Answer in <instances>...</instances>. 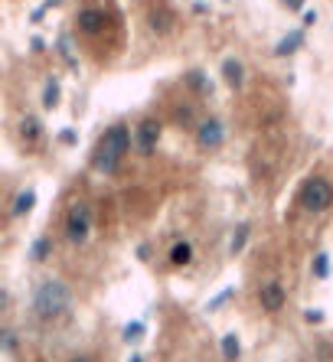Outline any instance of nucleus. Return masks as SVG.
Segmentation results:
<instances>
[{
  "mask_svg": "<svg viewBox=\"0 0 333 362\" xmlns=\"http://www.w3.org/2000/svg\"><path fill=\"white\" fill-rule=\"evenodd\" d=\"M196 144H200L203 151H219L222 144H226V124H222V118L216 115L203 118L196 124Z\"/></svg>",
  "mask_w": 333,
  "mask_h": 362,
  "instance_id": "nucleus-5",
  "label": "nucleus"
},
{
  "mask_svg": "<svg viewBox=\"0 0 333 362\" xmlns=\"http://www.w3.org/2000/svg\"><path fill=\"white\" fill-rule=\"evenodd\" d=\"M287 10H304V0H281Z\"/></svg>",
  "mask_w": 333,
  "mask_h": 362,
  "instance_id": "nucleus-28",
  "label": "nucleus"
},
{
  "mask_svg": "<svg viewBox=\"0 0 333 362\" xmlns=\"http://www.w3.org/2000/svg\"><path fill=\"white\" fill-rule=\"evenodd\" d=\"M190 115H193V108H180V111H177V121H180V124H190Z\"/></svg>",
  "mask_w": 333,
  "mask_h": 362,
  "instance_id": "nucleus-26",
  "label": "nucleus"
},
{
  "mask_svg": "<svg viewBox=\"0 0 333 362\" xmlns=\"http://www.w3.org/2000/svg\"><path fill=\"white\" fill-rule=\"evenodd\" d=\"M314 277H320V281L330 277V255L327 251H317L314 255Z\"/></svg>",
  "mask_w": 333,
  "mask_h": 362,
  "instance_id": "nucleus-20",
  "label": "nucleus"
},
{
  "mask_svg": "<svg viewBox=\"0 0 333 362\" xmlns=\"http://www.w3.org/2000/svg\"><path fill=\"white\" fill-rule=\"evenodd\" d=\"M69 362H95V359H92V356H88V353H76V356H72V359H69Z\"/></svg>",
  "mask_w": 333,
  "mask_h": 362,
  "instance_id": "nucleus-30",
  "label": "nucleus"
},
{
  "mask_svg": "<svg viewBox=\"0 0 333 362\" xmlns=\"http://www.w3.org/2000/svg\"><path fill=\"white\" fill-rule=\"evenodd\" d=\"M219 353L226 362H238V356H242V343H238V336L236 333H226L219 340Z\"/></svg>",
  "mask_w": 333,
  "mask_h": 362,
  "instance_id": "nucleus-15",
  "label": "nucleus"
},
{
  "mask_svg": "<svg viewBox=\"0 0 333 362\" xmlns=\"http://www.w3.org/2000/svg\"><path fill=\"white\" fill-rule=\"evenodd\" d=\"M92 225H95L92 206H88V202H76V206L69 209V216H66V239H69V245H76V248L86 245L88 235H92Z\"/></svg>",
  "mask_w": 333,
  "mask_h": 362,
  "instance_id": "nucleus-3",
  "label": "nucleus"
},
{
  "mask_svg": "<svg viewBox=\"0 0 333 362\" xmlns=\"http://www.w3.org/2000/svg\"><path fill=\"white\" fill-rule=\"evenodd\" d=\"M229 297H232V287H226V291H222V294H216V297H212L210 304H206V310H219V307L226 304Z\"/></svg>",
  "mask_w": 333,
  "mask_h": 362,
  "instance_id": "nucleus-24",
  "label": "nucleus"
},
{
  "mask_svg": "<svg viewBox=\"0 0 333 362\" xmlns=\"http://www.w3.org/2000/svg\"><path fill=\"white\" fill-rule=\"evenodd\" d=\"M170 261L177 267H186L193 261V245L190 242H173L170 245Z\"/></svg>",
  "mask_w": 333,
  "mask_h": 362,
  "instance_id": "nucleus-16",
  "label": "nucleus"
},
{
  "mask_svg": "<svg viewBox=\"0 0 333 362\" xmlns=\"http://www.w3.org/2000/svg\"><path fill=\"white\" fill-rule=\"evenodd\" d=\"M59 98H62V95H59V82H56V78H49L46 88H43V108H56Z\"/></svg>",
  "mask_w": 333,
  "mask_h": 362,
  "instance_id": "nucleus-18",
  "label": "nucleus"
},
{
  "mask_svg": "<svg viewBox=\"0 0 333 362\" xmlns=\"http://www.w3.org/2000/svg\"><path fill=\"white\" fill-rule=\"evenodd\" d=\"M304 320H307V323H320L324 314H320V310H304Z\"/></svg>",
  "mask_w": 333,
  "mask_h": 362,
  "instance_id": "nucleus-25",
  "label": "nucleus"
},
{
  "mask_svg": "<svg viewBox=\"0 0 333 362\" xmlns=\"http://www.w3.org/2000/svg\"><path fill=\"white\" fill-rule=\"evenodd\" d=\"M186 82H190V85L196 88V92H203V95H210V92H212L210 82L203 78V72H190V76H186Z\"/></svg>",
  "mask_w": 333,
  "mask_h": 362,
  "instance_id": "nucleus-22",
  "label": "nucleus"
},
{
  "mask_svg": "<svg viewBox=\"0 0 333 362\" xmlns=\"http://www.w3.org/2000/svg\"><path fill=\"white\" fill-rule=\"evenodd\" d=\"M161 121H154V118H144L137 127H134V151L141 153V157H154L157 153V144H161Z\"/></svg>",
  "mask_w": 333,
  "mask_h": 362,
  "instance_id": "nucleus-4",
  "label": "nucleus"
},
{
  "mask_svg": "<svg viewBox=\"0 0 333 362\" xmlns=\"http://www.w3.org/2000/svg\"><path fill=\"white\" fill-rule=\"evenodd\" d=\"M147 23H151V29L157 36H167L173 29V13L167 7H154L151 13H147Z\"/></svg>",
  "mask_w": 333,
  "mask_h": 362,
  "instance_id": "nucleus-11",
  "label": "nucleus"
},
{
  "mask_svg": "<svg viewBox=\"0 0 333 362\" xmlns=\"http://www.w3.org/2000/svg\"><path fill=\"white\" fill-rule=\"evenodd\" d=\"M131 362H144V356H141V353H134V356H131Z\"/></svg>",
  "mask_w": 333,
  "mask_h": 362,
  "instance_id": "nucleus-31",
  "label": "nucleus"
},
{
  "mask_svg": "<svg viewBox=\"0 0 333 362\" xmlns=\"http://www.w3.org/2000/svg\"><path fill=\"white\" fill-rule=\"evenodd\" d=\"M248 235H252V225H248V222H238V229L232 232V242H229V251H232V255H238V251H245Z\"/></svg>",
  "mask_w": 333,
  "mask_h": 362,
  "instance_id": "nucleus-17",
  "label": "nucleus"
},
{
  "mask_svg": "<svg viewBox=\"0 0 333 362\" xmlns=\"http://www.w3.org/2000/svg\"><path fill=\"white\" fill-rule=\"evenodd\" d=\"M301 206L307 212H327L333 206V180H327L324 173L307 176V183L301 186Z\"/></svg>",
  "mask_w": 333,
  "mask_h": 362,
  "instance_id": "nucleus-2",
  "label": "nucleus"
},
{
  "mask_svg": "<svg viewBox=\"0 0 333 362\" xmlns=\"http://www.w3.org/2000/svg\"><path fill=\"white\" fill-rule=\"evenodd\" d=\"M69 304H72V287H69L62 277H46V281H43V284L33 291L29 310H33V316H36V320H43V323H53V320H59V316L66 314Z\"/></svg>",
  "mask_w": 333,
  "mask_h": 362,
  "instance_id": "nucleus-1",
  "label": "nucleus"
},
{
  "mask_svg": "<svg viewBox=\"0 0 333 362\" xmlns=\"http://www.w3.org/2000/svg\"><path fill=\"white\" fill-rule=\"evenodd\" d=\"M108 27V13L102 7H79L76 13V29L86 36H98Z\"/></svg>",
  "mask_w": 333,
  "mask_h": 362,
  "instance_id": "nucleus-7",
  "label": "nucleus"
},
{
  "mask_svg": "<svg viewBox=\"0 0 333 362\" xmlns=\"http://www.w3.org/2000/svg\"><path fill=\"white\" fill-rule=\"evenodd\" d=\"M222 78L229 82V88H242V82H245V66H242L238 59H226V62H222Z\"/></svg>",
  "mask_w": 333,
  "mask_h": 362,
  "instance_id": "nucleus-14",
  "label": "nucleus"
},
{
  "mask_svg": "<svg viewBox=\"0 0 333 362\" xmlns=\"http://www.w3.org/2000/svg\"><path fill=\"white\" fill-rule=\"evenodd\" d=\"M98 147H105V151L118 153V157H128L134 151V134L128 124H111L105 134H102V144Z\"/></svg>",
  "mask_w": 333,
  "mask_h": 362,
  "instance_id": "nucleus-6",
  "label": "nucleus"
},
{
  "mask_svg": "<svg viewBox=\"0 0 333 362\" xmlns=\"http://www.w3.org/2000/svg\"><path fill=\"white\" fill-rule=\"evenodd\" d=\"M49 248H53V242H49L46 235H43V239L33 242V251H29V258H33V261L39 265V261H46V258H49Z\"/></svg>",
  "mask_w": 333,
  "mask_h": 362,
  "instance_id": "nucleus-19",
  "label": "nucleus"
},
{
  "mask_svg": "<svg viewBox=\"0 0 333 362\" xmlns=\"http://www.w3.org/2000/svg\"><path fill=\"white\" fill-rule=\"evenodd\" d=\"M258 304H261V310H268V314H278V310L287 304L285 284H281V281H265V284L258 287Z\"/></svg>",
  "mask_w": 333,
  "mask_h": 362,
  "instance_id": "nucleus-8",
  "label": "nucleus"
},
{
  "mask_svg": "<svg viewBox=\"0 0 333 362\" xmlns=\"http://www.w3.org/2000/svg\"><path fill=\"white\" fill-rule=\"evenodd\" d=\"M121 160H124V157L105 151V147H98V151L92 153V167H95L98 173H118V170H121Z\"/></svg>",
  "mask_w": 333,
  "mask_h": 362,
  "instance_id": "nucleus-10",
  "label": "nucleus"
},
{
  "mask_svg": "<svg viewBox=\"0 0 333 362\" xmlns=\"http://www.w3.org/2000/svg\"><path fill=\"white\" fill-rule=\"evenodd\" d=\"M59 141H62V144H72V141H76V131H62V134H59Z\"/></svg>",
  "mask_w": 333,
  "mask_h": 362,
  "instance_id": "nucleus-29",
  "label": "nucleus"
},
{
  "mask_svg": "<svg viewBox=\"0 0 333 362\" xmlns=\"http://www.w3.org/2000/svg\"><path fill=\"white\" fill-rule=\"evenodd\" d=\"M141 336H144V323H141V320H134V323H128V326L121 330V340H124V343H137Z\"/></svg>",
  "mask_w": 333,
  "mask_h": 362,
  "instance_id": "nucleus-21",
  "label": "nucleus"
},
{
  "mask_svg": "<svg viewBox=\"0 0 333 362\" xmlns=\"http://www.w3.org/2000/svg\"><path fill=\"white\" fill-rule=\"evenodd\" d=\"M4 353H7V356H17V333H13L10 326H4Z\"/></svg>",
  "mask_w": 333,
  "mask_h": 362,
  "instance_id": "nucleus-23",
  "label": "nucleus"
},
{
  "mask_svg": "<svg viewBox=\"0 0 333 362\" xmlns=\"http://www.w3.org/2000/svg\"><path fill=\"white\" fill-rule=\"evenodd\" d=\"M33 206H36V190H20L17 196H13V202H10V219H23V216H29L33 212Z\"/></svg>",
  "mask_w": 333,
  "mask_h": 362,
  "instance_id": "nucleus-9",
  "label": "nucleus"
},
{
  "mask_svg": "<svg viewBox=\"0 0 333 362\" xmlns=\"http://www.w3.org/2000/svg\"><path fill=\"white\" fill-rule=\"evenodd\" d=\"M317 23V10H304V27H314Z\"/></svg>",
  "mask_w": 333,
  "mask_h": 362,
  "instance_id": "nucleus-27",
  "label": "nucleus"
},
{
  "mask_svg": "<svg viewBox=\"0 0 333 362\" xmlns=\"http://www.w3.org/2000/svg\"><path fill=\"white\" fill-rule=\"evenodd\" d=\"M301 46H304V29H291L287 36H281V43H275V56H294Z\"/></svg>",
  "mask_w": 333,
  "mask_h": 362,
  "instance_id": "nucleus-12",
  "label": "nucleus"
},
{
  "mask_svg": "<svg viewBox=\"0 0 333 362\" xmlns=\"http://www.w3.org/2000/svg\"><path fill=\"white\" fill-rule=\"evenodd\" d=\"M20 137L27 144H39L43 141V124H39L36 115H23L20 118Z\"/></svg>",
  "mask_w": 333,
  "mask_h": 362,
  "instance_id": "nucleus-13",
  "label": "nucleus"
}]
</instances>
